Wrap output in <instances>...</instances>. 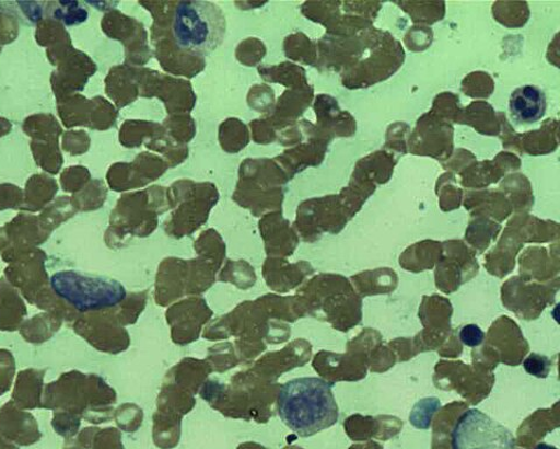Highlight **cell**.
I'll list each match as a JSON object with an SVG mask.
<instances>
[{"label": "cell", "mask_w": 560, "mask_h": 449, "mask_svg": "<svg viewBox=\"0 0 560 449\" xmlns=\"http://www.w3.org/2000/svg\"><path fill=\"white\" fill-rule=\"evenodd\" d=\"M535 449H558L557 447L555 446H551V445H548V444H545V442H541L539 445H537L535 447Z\"/></svg>", "instance_id": "cell-13"}, {"label": "cell", "mask_w": 560, "mask_h": 449, "mask_svg": "<svg viewBox=\"0 0 560 449\" xmlns=\"http://www.w3.org/2000/svg\"><path fill=\"white\" fill-rule=\"evenodd\" d=\"M279 388L248 368L233 376L230 385L207 379L199 393L225 417L268 423Z\"/></svg>", "instance_id": "cell-2"}, {"label": "cell", "mask_w": 560, "mask_h": 449, "mask_svg": "<svg viewBox=\"0 0 560 449\" xmlns=\"http://www.w3.org/2000/svg\"><path fill=\"white\" fill-rule=\"evenodd\" d=\"M214 313L200 297H190L170 306L166 321L171 327V338L177 345L195 343Z\"/></svg>", "instance_id": "cell-7"}, {"label": "cell", "mask_w": 560, "mask_h": 449, "mask_svg": "<svg viewBox=\"0 0 560 449\" xmlns=\"http://www.w3.org/2000/svg\"><path fill=\"white\" fill-rule=\"evenodd\" d=\"M50 287L59 298L81 313H97L113 309L128 297L125 286L104 276L78 270L52 274Z\"/></svg>", "instance_id": "cell-4"}, {"label": "cell", "mask_w": 560, "mask_h": 449, "mask_svg": "<svg viewBox=\"0 0 560 449\" xmlns=\"http://www.w3.org/2000/svg\"><path fill=\"white\" fill-rule=\"evenodd\" d=\"M208 365L213 372L224 373L240 366L234 344L231 342L220 343L208 349Z\"/></svg>", "instance_id": "cell-10"}, {"label": "cell", "mask_w": 560, "mask_h": 449, "mask_svg": "<svg viewBox=\"0 0 560 449\" xmlns=\"http://www.w3.org/2000/svg\"><path fill=\"white\" fill-rule=\"evenodd\" d=\"M283 325L271 320L256 301H245L233 312L210 321L202 333L207 341H222L230 337L259 343L278 344L287 339Z\"/></svg>", "instance_id": "cell-5"}, {"label": "cell", "mask_w": 560, "mask_h": 449, "mask_svg": "<svg viewBox=\"0 0 560 449\" xmlns=\"http://www.w3.org/2000/svg\"><path fill=\"white\" fill-rule=\"evenodd\" d=\"M510 110L517 123L524 125L535 124L546 114V94L536 85H523V88L512 93Z\"/></svg>", "instance_id": "cell-8"}, {"label": "cell", "mask_w": 560, "mask_h": 449, "mask_svg": "<svg viewBox=\"0 0 560 449\" xmlns=\"http://www.w3.org/2000/svg\"><path fill=\"white\" fill-rule=\"evenodd\" d=\"M210 373L213 370L206 359L187 357L166 373L164 382L178 385L196 395Z\"/></svg>", "instance_id": "cell-9"}, {"label": "cell", "mask_w": 560, "mask_h": 449, "mask_svg": "<svg viewBox=\"0 0 560 449\" xmlns=\"http://www.w3.org/2000/svg\"><path fill=\"white\" fill-rule=\"evenodd\" d=\"M462 342L469 348L479 347L485 339V334L476 324H468L460 332Z\"/></svg>", "instance_id": "cell-12"}, {"label": "cell", "mask_w": 560, "mask_h": 449, "mask_svg": "<svg viewBox=\"0 0 560 449\" xmlns=\"http://www.w3.org/2000/svg\"><path fill=\"white\" fill-rule=\"evenodd\" d=\"M523 367L525 371L538 378L548 377L551 369V361L548 357L538 354H532L524 360Z\"/></svg>", "instance_id": "cell-11"}, {"label": "cell", "mask_w": 560, "mask_h": 449, "mask_svg": "<svg viewBox=\"0 0 560 449\" xmlns=\"http://www.w3.org/2000/svg\"><path fill=\"white\" fill-rule=\"evenodd\" d=\"M453 449H515L512 431L479 410L463 414L452 431Z\"/></svg>", "instance_id": "cell-6"}, {"label": "cell", "mask_w": 560, "mask_h": 449, "mask_svg": "<svg viewBox=\"0 0 560 449\" xmlns=\"http://www.w3.org/2000/svg\"><path fill=\"white\" fill-rule=\"evenodd\" d=\"M175 43L191 54H210L224 41L226 21L221 8L209 2H182L172 21Z\"/></svg>", "instance_id": "cell-3"}, {"label": "cell", "mask_w": 560, "mask_h": 449, "mask_svg": "<svg viewBox=\"0 0 560 449\" xmlns=\"http://www.w3.org/2000/svg\"><path fill=\"white\" fill-rule=\"evenodd\" d=\"M276 403L280 419L303 438L317 435L339 421L331 387L320 378H296L280 385Z\"/></svg>", "instance_id": "cell-1"}]
</instances>
